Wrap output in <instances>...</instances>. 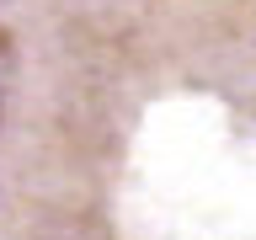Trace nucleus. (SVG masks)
<instances>
[{"label":"nucleus","mask_w":256,"mask_h":240,"mask_svg":"<svg viewBox=\"0 0 256 240\" xmlns=\"http://www.w3.org/2000/svg\"><path fill=\"white\" fill-rule=\"evenodd\" d=\"M6 64H11V38L0 32V70H6Z\"/></svg>","instance_id":"nucleus-1"}]
</instances>
